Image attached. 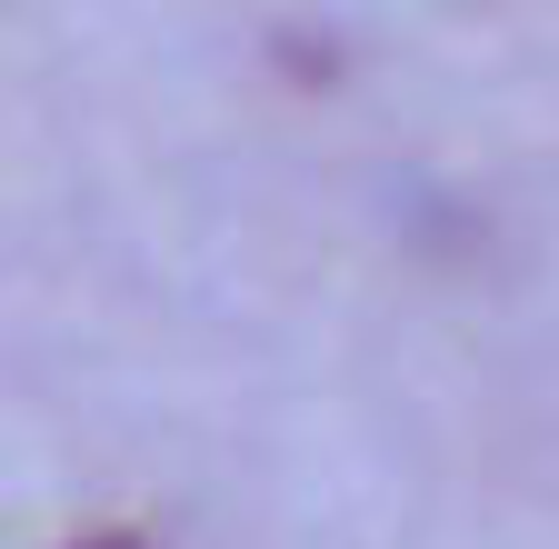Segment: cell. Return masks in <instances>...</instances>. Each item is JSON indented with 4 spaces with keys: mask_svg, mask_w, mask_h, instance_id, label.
I'll return each mask as SVG.
<instances>
[{
    "mask_svg": "<svg viewBox=\"0 0 559 549\" xmlns=\"http://www.w3.org/2000/svg\"><path fill=\"white\" fill-rule=\"evenodd\" d=\"M81 549H140V539H120V529H110V539H81Z\"/></svg>",
    "mask_w": 559,
    "mask_h": 549,
    "instance_id": "obj_1",
    "label": "cell"
}]
</instances>
